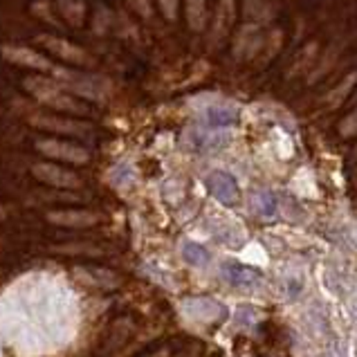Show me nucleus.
Returning <instances> with one entry per match:
<instances>
[{
    "mask_svg": "<svg viewBox=\"0 0 357 357\" xmlns=\"http://www.w3.org/2000/svg\"><path fill=\"white\" fill-rule=\"evenodd\" d=\"M207 186H209L214 198L220 200L223 204H236L241 198L238 184L227 171H211L209 177H207Z\"/></svg>",
    "mask_w": 357,
    "mask_h": 357,
    "instance_id": "1",
    "label": "nucleus"
},
{
    "mask_svg": "<svg viewBox=\"0 0 357 357\" xmlns=\"http://www.w3.org/2000/svg\"><path fill=\"white\" fill-rule=\"evenodd\" d=\"M223 275L232 286H236V288H254L261 284V272L254 268L241 265V263H225Z\"/></svg>",
    "mask_w": 357,
    "mask_h": 357,
    "instance_id": "2",
    "label": "nucleus"
},
{
    "mask_svg": "<svg viewBox=\"0 0 357 357\" xmlns=\"http://www.w3.org/2000/svg\"><path fill=\"white\" fill-rule=\"evenodd\" d=\"M250 207L254 209L256 216H261V218H265V220H272L279 211V202L275 198V193L268 191V189H259V191L252 193Z\"/></svg>",
    "mask_w": 357,
    "mask_h": 357,
    "instance_id": "3",
    "label": "nucleus"
},
{
    "mask_svg": "<svg viewBox=\"0 0 357 357\" xmlns=\"http://www.w3.org/2000/svg\"><path fill=\"white\" fill-rule=\"evenodd\" d=\"M182 259L189 263L191 268H204L209 263V252H207L202 245L193 241H186L182 245Z\"/></svg>",
    "mask_w": 357,
    "mask_h": 357,
    "instance_id": "4",
    "label": "nucleus"
},
{
    "mask_svg": "<svg viewBox=\"0 0 357 357\" xmlns=\"http://www.w3.org/2000/svg\"><path fill=\"white\" fill-rule=\"evenodd\" d=\"M340 130H342V135H355L357 133V112L344 121V124L340 126Z\"/></svg>",
    "mask_w": 357,
    "mask_h": 357,
    "instance_id": "5",
    "label": "nucleus"
},
{
    "mask_svg": "<svg viewBox=\"0 0 357 357\" xmlns=\"http://www.w3.org/2000/svg\"><path fill=\"white\" fill-rule=\"evenodd\" d=\"M355 157H357V151H355Z\"/></svg>",
    "mask_w": 357,
    "mask_h": 357,
    "instance_id": "6",
    "label": "nucleus"
}]
</instances>
